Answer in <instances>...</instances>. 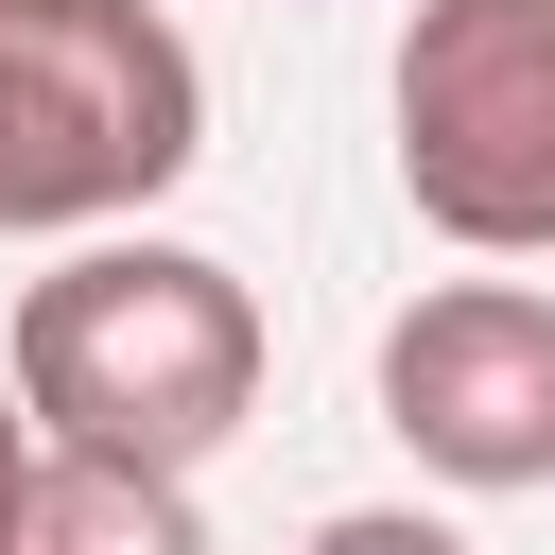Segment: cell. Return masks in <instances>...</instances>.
I'll return each mask as SVG.
<instances>
[{
	"label": "cell",
	"mask_w": 555,
	"mask_h": 555,
	"mask_svg": "<svg viewBox=\"0 0 555 555\" xmlns=\"http://www.w3.org/2000/svg\"><path fill=\"white\" fill-rule=\"evenodd\" d=\"M17 416L69 468L191 486L260 416V295L191 243H87L17 295Z\"/></svg>",
	"instance_id": "cell-1"
},
{
	"label": "cell",
	"mask_w": 555,
	"mask_h": 555,
	"mask_svg": "<svg viewBox=\"0 0 555 555\" xmlns=\"http://www.w3.org/2000/svg\"><path fill=\"white\" fill-rule=\"evenodd\" d=\"M208 156V69L156 0H0V225H121Z\"/></svg>",
	"instance_id": "cell-2"
},
{
	"label": "cell",
	"mask_w": 555,
	"mask_h": 555,
	"mask_svg": "<svg viewBox=\"0 0 555 555\" xmlns=\"http://www.w3.org/2000/svg\"><path fill=\"white\" fill-rule=\"evenodd\" d=\"M399 191L468 260H555V0H416Z\"/></svg>",
	"instance_id": "cell-3"
},
{
	"label": "cell",
	"mask_w": 555,
	"mask_h": 555,
	"mask_svg": "<svg viewBox=\"0 0 555 555\" xmlns=\"http://www.w3.org/2000/svg\"><path fill=\"white\" fill-rule=\"evenodd\" d=\"M382 434L434 486H555V295L451 278L382 330Z\"/></svg>",
	"instance_id": "cell-4"
},
{
	"label": "cell",
	"mask_w": 555,
	"mask_h": 555,
	"mask_svg": "<svg viewBox=\"0 0 555 555\" xmlns=\"http://www.w3.org/2000/svg\"><path fill=\"white\" fill-rule=\"evenodd\" d=\"M0 555H208V520H191V486H139V468H69V451H35V503H17Z\"/></svg>",
	"instance_id": "cell-5"
},
{
	"label": "cell",
	"mask_w": 555,
	"mask_h": 555,
	"mask_svg": "<svg viewBox=\"0 0 555 555\" xmlns=\"http://www.w3.org/2000/svg\"><path fill=\"white\" fill-rule=\"evenodd\" d=\"M312 555H468V538L416 520V503H347V520H312Z\"/></svg>",
	"instance_id": "cell-6"
},
{
	"label": "cell",
	"mask_w": 555,
	"mask_h": 555,
	"mask_svg": "<svg viewBox=\"0 0 555 555\" xmlns=\"http://www.w3.org/2000/svg\"><path fill=\"white\" fill-rule=\"evenodd\" d=\"M17 503H35V416L0 399V538H17Z\"/></svg>",
	"instance_id": "cell-7"
}]
</instances>
